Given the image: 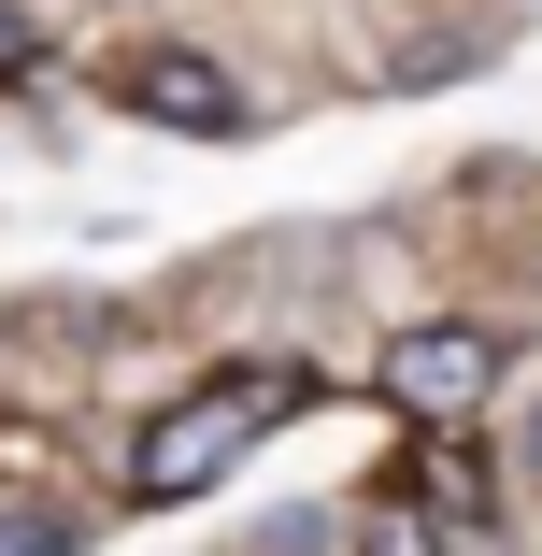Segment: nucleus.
<instances>
[{"label":"nucleus","mask_w":542,"mask_h":556,"mask_svg":"<svg viewBox=\"0 0 542 556\" xmlns=\"http://www.w3.org/2000/svg\"><path fill=\"white\" fill-rule=\"evenodd\" d=\"M0 556H86V514L58 485H0Z\"/></svg>","instance_id":"4"},{"label":"nucleus","mask_w":542,"mask_h":556,"mask_svg":"<svg viewBox=\"0 0 542 556\" xmlns=\"http://www.w3.org/2000/svg\"><path fill=\"white\" fill-rule=\"evenodd\" d=\"M115 100L157 115V129H243V86L214 72L200 43H129V58H115Z\"/></svg>","instance_id":"3"},{"label":"nucleus","mask_w":542,"mask_h":556,"mask_svg":"<svg viewBox=\"0 0 542 556\" xmlns=\"http://www.w3.org/2000/svg\"><path fill=\"white\" fill-rule=\"evenodd\" d=\"M15 72H43V29H29V15H0V86H15Z\"/></svg>","instance_id":"8"},{"label":"nucleus","mask_w":542,"mask_h":556,"mask_svg":"<svg viewBox=\"0 0 542 556\" xmlns=\"http://www.w3.org/2000/svg\"><path fill=\"white\" fill-rule=\"evenodd\" d=\"M514 457H528V485H542V400H528V428H514Z\"/></svg>","instance_id":"9"},{"label":"nucleus","mask_w":542,"mask_h":556,"mask_svg":"<svg viewBox=\"0 0 542 556\" xmlns=\"http://www.w3.org/2000/svg\"><path fill=\"white\" fill-rule=\"evenodd\" d=\"M471 58H486V43H471V29H414V43H400V58H386V86H457V72H471Z\"/></svg>","instance_id":"6"},{"label":"nucleus","mask_w":542,"mask_h":556,"mask_svg":"<svg viewBox=\"0 0 542 556\" xmlns=\"http://www.w3.org/2000/svg\"><path fill=\"white\" fill-rule=\"evenodd\" d=\"M371 386H386L414 428H443V414H471V400L500 386V328H471V314H443V328H400V343L371 357Z\"/></svg>","instance_id":"2"},{"label":"nucleus","mask_w":542,"mask_h":556,"mask_svg":"<svg viewBox=\"0 0 542 556\" xmlns=\"http://www.w3.org/2000/svg\"><path fill=\"white\" fill-rule=\"evenodd\" d=\"M329 542H357V528H329V514H272L257 528V556H329Z\"/></svg>","instance_id":"7"},{"label":"nucleus","mask_w":542,"mask_h":556,"mask_svg":"<svg viewBox=\"0 0 542 556\" xmlns=\"http://www.w3.org/2000/svg\"><path fill=\"white\" fill-rule=\"evenodd\" d=\"M343 528H357L343 556H443V514H428V500H400V485H371Z\"/></svg>","instance_id":"5"},{"label":"nucleus","mask_w":542,"mask_h":556,"mask_svg":"<svg viewBox=\"0 0 542 556\" xmlns=\"http://www.w3.org/2000/svg\"><path fill=\"white\" fill-rule=\"evenodd\" d=\"M300 400H314V371H300V357H243V371H214V386L157 400V414H143V442H129V500H143V514L200 500V485L229 471L257 428H286Z\"/></svg>","instance_id":"1"},{"label":"nucleus","mask_w":542,"mask_h":556,"mask_svg":"<svg viewBox=\"0 0 542 556\" xmlns=\"http://www.w3.org/2000/svg\"><path fill=\"white\" fill-rule=\"evenodd\" d=\"M0 15H15V0H0Z\"/></svg>","instance_id":"10"}]
</instances>
